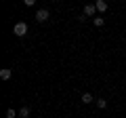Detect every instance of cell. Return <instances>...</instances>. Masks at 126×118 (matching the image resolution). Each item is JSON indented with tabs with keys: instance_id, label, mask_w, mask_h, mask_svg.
Here are the masks:
<instances>
[{
	"instance_id": "1",
	"label": "cell",
	"mask_w": 126,
	"mask_h": 118,
	"mask_svg": "<svg viewBox=\"0 0 126 118\" xmlns=\"http://www.w3.org/2000/svg\"><path fill=\"white\" fill-rule=\"evenodd\" d=\"M13 34H15V36H19V38H21V36H25V34H27V25H25L23 21L15 23V27H13Z\"/></svg>"
},
{
	"instance_id": "2",
	"label": "cell",
	"mask_w": 126,
	"mask_h": 118,
	"mask_svg": "<svg viewBox=\"0 0 126 118\" xmlns=\"http://www.w3.org/2000/svg\"><path fill=\"white\" fill-rule=\"evenodd\" d=\"M48 17H50V13H48L46 9H40V11L36 13V21H38V23H46V21H48Z\"/></svg>"
},
{
	"instance_id": "3",
	"label": "cell",
	"mask_w": 126,
	"mask_h": 118,
	"mask_svg": "<svg viewBox=\"0 0 126 118\" xmlns=\"http://www.w3.org/2000/svg\"><path fill=\"white\" fill-rule=\"evenodd\" d=\"M97 15V6L94 4H86L84 6V17H94Z\"/></svg>"
},
{
	"instance_id": "4",
	"label": "cell",
	"mask_w": 126,
	"mask_h": 118,
	"mask_svg": "<svg viewBox=\"0 0 126 118\" xmlns=\"http://www.w3.org/2000/svg\"><path fill=\"white\" fill-rule=\"evenodd\" d=\"M94 6H97V13H105V11H107V2H105V0H97Z\"/></svg>"
},
{
	"instance_id": "5",
	"label": "cell",
	"mask_w": 126,
	"mask_h": 118,
	"mask_svg": "<svg viewBox=\"0 0 126 118\" xmlns=\"http://www.w3.org/2000/svg\"><path fill=\"white\" fill-rule=\"evenodd\" d=\"M11 76H13V70L11 68H2L0 70V78H2V80H9Z\"/></svg>"
},
{
	"instance_id": "6",
	"label": "cell",
	"mask_w": 126,
	"mask_h": 118,
	"mask_svg": "<svg viewBox=\"0 0 126 118\" xmlns=\"http://www.w3.org/2000/svg\"><path fill=\"white\" fill-rule=\"evenodd\" d=\"M80 101H82V103H93V101H94V97L90 95V93H82Z\"/></svg>"
},
{
	"instance_id": "7",
	"label": "cell",
	"mask_w": 126,
	"mask_h": 118,
	"mask_svg": "<svg viewBox=\"0 0 126 118\" xmlns=\"http://www.w3.org/2000/svg\"><path fill=\"white\" fill-rule=\"evenodd\" d=\"M93 23H94V27H103L105 19H103V17H94V21H93Z\"/></svg>"
},
{
	"instance_id": "8",
	"label": "cell",
	"mask_w": 126,
	"mask_h": 118,
	"mask_svg": "<svg viewBox=\"0 0 126 118\" xmlns=\"http://www.w3.org/2000/svg\"><path fill=\"white\" fill-rule=\"evenodd\" d=\"M19 116H21V118L30 116V108H21V110H19Z\"/></svg>"
},
{
	"instance_id": "9",
	"label": "cell",
	"mask_w": 126,
	"mask_h": 118,
	"mask_svg": "<svg viewBox=\"0 0 126 118\" xmlns=\"http://www.w3.org/2000/svg\"><path fill=\"white\" fill-rule=\"evenodd\" d=\"M6 118H17V112H15L13 108H9L6 110Z\"/></svg>"
},
{
	"instance_id": "10",
	"label": "cell",
	"mask_w": 126,
	"mask_h": 118,
	"mask_svg": "<svg viewBox=\"0 0 126 118\" xmlns=\"http://www.w3.org/2000/svg\"><path fill=\"white\" fill-rule=\"evenodd\" d=\"M97 108H101V110L107 108V101H105V99H97Z\"/></svg>"
},
{
	"instance_id": "11",
	"label": "cell",
	"mask_w": 126,
	"mask_h": 118,
	"mask_svg": "<svg viewBox=\"0 0 126 118\" xmlns=\"http://www.w3.org/2000/svg\"><path fill=\"white\" fill-rule=\"evenodd\" d=\"M23 4H25V6H34V4H36V0H23Z\"/></svg>"
},
{
	"instance_id": "12",
	"label": "cell",
	"mask_w": 126,
	"mask_h": 118,
	"mask_svg": "<svg viewBox=\"0 0 126 118\" xmlns=\"http://www.w3.org/2000/svg\"><path fill=\"white\" fill-rule=\"evenodd\" d=\"M53 2H59V0H53Z\"/></svg>"
}]
</instances>
